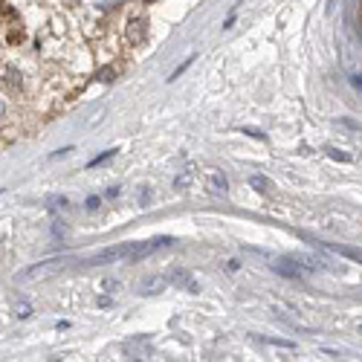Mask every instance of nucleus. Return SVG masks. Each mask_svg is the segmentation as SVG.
Here are the masks:
<instances>
[{
    "label": "nucleus",
    "mask_w": 362,
    "mask_h": 362,
    "mask_svg": "<svg viewBox=\"0 0 362 362\" xmlns=\"http://www.w3.org/2000/svg\"><path fill=\"white\" fill-rule=\"evenodd\" d=\"M351 82H354L356 90H362V75H351Z\"/></svg>",
    "instance_id": "9b49d317"
},
{
    "label": "nucleus",
    "mask_w": 362,
    "mask_h": 362,
    "mask_svg": "<svg viewBox=\"0 0 362 362\" xmlns=\"http://www.w3.org/2000/svg\"><path fill=\"white\" fill-rule=\"evenodd\" d=\"M327 157H334V160H339V162H351L348 154H342V151H334V148H327Z\"/></svg>",
    "instance_id": "6e6552de"
},
{
    "label": "nucleus",
    "mask_w": 362,
    "mask_h": 362,
    "mask_svg": "<svg viewBox=\"0 0 362 362\" xmlns=\"http://www.w3.org/2000/svg\"><path fill=\"white\" fill-rule=\"evenodd\" d=\"M18 316H21V319H23V316H29V305H21V307H18Z\"/></svg>",
    "instance_id": "f8f14e48"
},
{
    "label": "nucleus",
    "mask_w": 362,
    "mask_h": 362,
    "mask_svg": "<svg viewBox=\"0 0 362 362\" xmlns=\"http://www.w3.org/2000/svg\"><path fill=\"white\" fill-rule=\"evenodd\" d=\"M191 180H194V169H186L183 174H180V177L174 180V189H180V191H186V189L191 186Z\"/></svg>",
    "instance_id": "39448f33"
},
{
    "label": "nucleus",
    "mask_w": 362,
    "mask_h": 362,
    "mask_svg": "<svg viewBox=\"0 0 362 362\" xmlns=\"http://www.w3.org/2000/svg\"><path fill=\"white\" fill-rule=\"evenodd\" d=\"M113 154H116V151H104V154H99V157H96L93 162H90V169H93V165H102V162H108V160H111Z\"/></svg>",
    "instance_id": "0eeeda50"
},
{
    "label": "nucleus",
    "mask_w": 362,
    "mask_h": 362,
    "mask_svg": "<svg viewBox=\"0 0 362 362\" xmlns=\"http://www.w3.org/2000/svg\"><path fill=\"white\" fill-rule=\"evenodd\" d=\"M276 273L281 276H287V278H305V269H298V267H284V264H273Z\"/></svg>",
    "instance_id": "20e7f679"
},
{
    "label": "nucleus",
    "mask_w": 362,
    "mask_h": 362,
    "mask_svg": "<svg viewBox=\"0 0 362 362\" xmlns=\"http://www.w3.org/2000/svg\"><path fill=\"white\" fill-rule=\"evenodd\" d=\"M249 186H252V189H258V191H264V194L273 191V183H269V180H264V177H258V174L249 177Z\"/></svg>",
    "instance_id": "423d86ee"
},
{
    "label": "nucleus",
    "mask_w": 362,
    "mask_h": 362,
    "mask_svg": "<svg viewBox=\"0 0 362 362\" xmlns=\"http://www.w3.org/2000/svg\"><path fill=\"white\" fill-rule=\"evenodd\" d=\"M206 191L215 194V198H223L226 191H229V180H226L223 171H206Z\"/></svg>",
    "instance_id": "f03ea898"
},
{
    "label": "nucleus",
    "mask_w": 362,
    "mask_h": 362,
    "mask_svg": "<svg viewBox=\"0 0 362 362\" xmlns=\"http://www.w3.org/2000/svg\"><path fill=\"white\" fill-rule=\"evenodd\" d=\"M171 244H174V238H154V240H145V244H133L128 261H142V258H148V255H154L157 249H165Z\"/></svg>",
    "instance_id": "f257e3e1"
},
{
    "label": "nucleus",
    "mask_w": 362,
    "mask_h": 362,
    "mask_svg": "<svg viewBox=\"0 0 362 362\" xmlns=\"http://www.w3.org/2000/svg\"><path fill=\"white\" fill-rule=\"evenodd\" d=\"M3 111H6V108H3V102H0V116H3Z\"/></svg>",
    "instance_id": "ddd939ff"
},
{
    "label": "nucleus",
    "mask_w": 362,
    "mask_h": 362,
    "mask_svg": "<svg viewBox=\"0 0 362 362\" xmlns=\"http://www.w3.org/2000/svg\"><path fill=\"white\" fill-rule=\"evenodd\" d=\"M140 203H142V206H148V203H151V189H142V198H140Z\"/></svg>",
    "instance_id": "1a4fd4ad"
},
{
    "label": "nucleus",
    "mask_w": 362,
    "mask_h": 362,
    "mask_svg": "<svg viewBox=\"0 0 362 362\" xmlns=\"http://www.w3.org/2000/svg\"><path fill=\"white\" fill-rule=\"evenodd\" d=\"M148 38V21L145 18H133L128 23V41L131 44H142Z\"/></svg>",
    "instance_id": "7ed1b4c3"
},
{
    "label": "nucleus",
    "mask_w": 362,
    "mask_h": 362,
    "mask_svg": "<svg viewBox=\"0 0 362 362\" xmlns=\"http://www.w3.org/2000/svg\"><path fill=\"white\" fill-rule=\"evenodd\" d=\"M102 287H104V290H111V293H113V290H119V281H104V284H102Z\"/></svg>",
    "instance_id": "9d476101"
}]
</instances>
